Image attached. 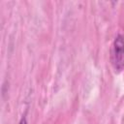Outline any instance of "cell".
<instances>
[{"label": "cell", "mask_w": 124, "mask_h": 124, "mask_svg": "<svg viewBox=\"0 0 124 124\" xmlns=\"http://www.w3.org/2000/svg\"><path fill=\"white\" fill-rule=\"evenodd\" d=\"M110 63L116 73H120L124 70V36L121 34L115 37L111 45Z\"/></svg>", "instance_id": "6da1fadb"}, {"label": "cell", "mask_w": 124, "mask_h": 124, "mask_svg": "<svg viewBox=\"0 0 124 124\" xmlns=\"http://www.w3.org/2000/svg\"><path fill=\"white\" fill-rule=\"evenodd\" d=\"M19 124H27V121H26L25 116H22V117H21V119H20V121H19Z\"/></svg>", "instance_id": "7a4b0ae2"}]
</instances>
